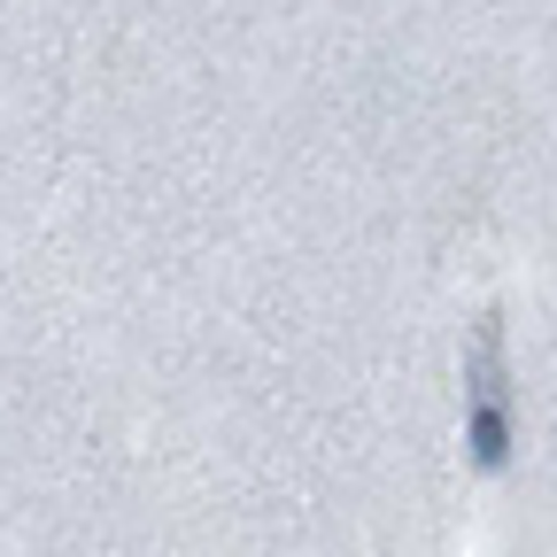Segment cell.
<instances>
[{
  "label": "cell",
  "mask_w": 557,
  "mask_h": 557,
  "mask_svg": "<svg viewBox=\"0 0 557 557\" xmlns=\"http://www.w3.org/2000/svg\"><path fill=\"white\" fill-rule=\"evenodd\" d=\"M465 395H472V418H465L472 465L496 472V465L511 457V372H504V325H496V318L472 325V348H465Z\"/></svg>",
  "instance_id": "6da1fadb"
}]
</instances>
